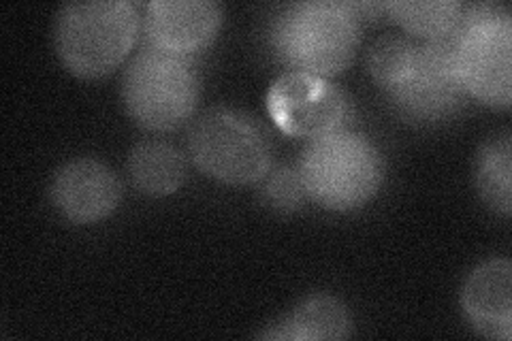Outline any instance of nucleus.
Wrapping results in <instances>:
<instances>
[{
  "label": "nucleus",
  "mask_w": 512,
  "mask_h": 341,
  "mask_svg": "<svg viewBox=\"0 0 512 341\" xmlns=\"http://www.w3.org/2000/svg\"><path fill=\"white\" fill-rule=\"evenodd\" d=\"M276 56L295 71L340 75L355 60L361 22L355 3L308 0L288 5L271 28Z\"/></svg>",
  "instance_id": "nucleus-1"
},
{
  "label": "nucleus",
  "mask_w": 512,
  "mask_h": 341,
  "mask_svg": "<svg viewBox=\"0 0 512 341\" xmlns=\"http://www.w3.org/2000/svg\"><path fill=\"white\" fill-rule=\"evenodd\" d=\"M139 35V13L128 0H86L62 5L54 45L69 73L99 79L114 73Z\"/></svg>",
  "instance_id": "nucleus-2"
},
{
  "label": "nucleus",
  "mask_w": 512,
  "mask_h": 341,
  "mask_svg": "<svg viewBox=\"0 0 512 341\" xmlns=\"http://www.w3.org/2000/svg\"><path fill=\"white\" fill-rule=\"evenodd\" d=\"M453 67L461 88L487 107L512 103V18L498 3L463 5L451 35Z\"/></svg>",
  "instance_id": "nucleus-3"
},
{
  "label": "nucleus",
  "mask_w": 512,
  "mask_h": 341,
  "mask_svg": "<svg viewBox=\"0 0 512 341\" xmlns=\"http://www.w3.org/2000/svg\"><path fill=\"white\" fill-rule=\"evenodd\" d=\"M297 171L314 203L333 211H350L365 205L380 190L384 160L370 139L342 128L310 141Z\"/></svg>",
  "instance_id": "nucleus-4"
},
{
  "label": "nucleus",
  "mask_w": 512,
  "mask_h": 341,
  "mask_svg": "<svg viewBox=\"0 0 512 341\" xmlns=\"http://www.w3.org/2000/svg\"><path fill=\"white\" fill-rule=\"evenodd\" d=\"M124 107L141 128L165 133L192 118L199 103V77L188 58L146 47L124 71Z\"/></svg>",
  "instance_id": "nucleus-5"
},
{
  "label": "nucleus",
  "mask_w": 512,
  "mask_h": 341,
  "mask_svg": "<svg viewBox=\"0 0 512 341\" xmlns=\"http://www.w3.org/2000/svg\"><path fill=\"white\" fill-rule=\"evenodd\" d=\"M188 152L203 173L222 184H256L271 171V148L263 128L233 109H210L195 120Z\"/></svg>",
  "instance_id": "nucleus-6"
},
{
  "label": "nucleus",
  "mask_w": 512,
  "mask_h": 341,
  "mask_svg": "<svg viewBox=\"0 0 512 341\" xmlns=\"http://www.w3.org/2000/svg\"><path fill=\"white\" fill-rule=\"evenodd\" d=\"M267 111L284 135L314 141L342 131L350 105L327 77L288 71L269 88Z\"/></svg>",
  "instance_id": "nucleus-7"
},
{
  "label": "nucleus",
  "mask_w": 512,
  "mask_h": 341,
  "mask_svg": "<svg viewBox=\"0 0 512 341\" xmlns=\"http://www.w3.org/2000/svg\"><path fill=\"white\" fill-rule=\"evenodd\" d=\"M391 101L414 122H438L451 116L466 99L453 67L448 37L416 45L412 69L391 92Z\"/></svg>",
  "instance_id": "nucleus-8"
},
{
  "label": "nucleus",
  "mask_w": 512,
  "mask_h": 341,
  "mask_svg": "<svg viewBox=\"0 0 512 341\" xmlns=\"http://www.w3.org/2000/svg\"><path fill=\"white\" fill-rule=\"evenodd\" d=\"M222 26V7L214 0H152L146 7L150 47L188 58L210 47Z\"/></svg>",
  "instance_id": "nucleus-9"
},
{
  "label": "nucleus",
  "mask_w": 512,
  "mask_h": 341,
  "mask_svg": "<svg viewBox=\"0 0 512 341\" xmlns=\"http://www.w3.org/2000/svg\"><path fill=\"white\" fill-rule=\"evenodd\" d=\"M52 201L69 222L94 224L118 209L122 184L101 160L77 158L58 169L52 182Z\"/></svg>",
  "instance_id": "nucleus-10"
},
{
  "label": "nucleus",
  "mask_w": 512,
  "mask_h": 341,
  "mask_svg": "<svg viewBox=\"0 0 512 341\" xmlns=\"http://www.w3.org/2000/svg\"><path fill=\"white\" fill-rule=\"evenodd\" d=\"M461 305L472 327L487 339L512 337V265L495 258L470 273L463 284Z\"/></svg>",
  "instance_id": "nucleus-11"
},
{
  "label": "nucleus",
  "mask_w": 512,
  "mask_h": 341,
  "mask_svg": "<svg viewBox=\"0 0 512 341\" xmlns=\"http://www.w3.org/2000/svg\"><path fill=\"white\" fill-rule=\"evenodd\" d=\"M350 333L352 320L346 305L340 299L318 292L303 299L259 337L274 341H333L348 339Z\"/></svg>",
  "instance_id": "nucleus-12"
},
{
  "label": "nucleus",
  "mask_w": 512,
  "mask_h": 341,
  "mask_svg": "<svg viewBox=\"0 0 512 341\" xmlns=\"http://www.w3.org/2000/svg\"><path fill=\"white\" fill-rule=\"evenodd\" d=\"M128 175L143 194L169 197L186 180V160L169 143L143 141L128 156Z\"/></svg>",
  "instance_id": "nucleus-13"
},
{
  "label": "nucleus",
  "mask_w": 512,
  "mask_h": 341,
  "mask_svg": "<svg viewBox=\"0 0 512 341\" xmlns=\"http://www.w3.org/2000/svg\"><path fill=\"white\" fill-rule=\"evenodd\" d=\"M476 190L493 211L510 216L512 209V148L510 135L489 139L478 150L474 167Z\"/></svg>",
  "instance_id": "nucleus-14"
},
{
  "label": "nucleus",
  "mask_w": 512,
  "mask_h": 341,
  "mask_svg": "<svg viewBox=\"0 0 512 341\" xmlns=\"http://www.w3.org/2000/svg\"><path fill=\"white\" fill-rule=\"evenodd\" d=\"M382 5L393 22L425 41L451 35L463 9L457 0H393Z\"/></svg>",
  "instance_id": "nucleus-15"
},
{
  "label": "nucleus",
  "mask_w": 512,
  "mask_h": 341,
  "mask_svg": "<svg viewBox=\"0 0 512 341\" xmlns=\"http://www.w3.org/2000/svg\"><path fill=\"white\" fill-rule=\"evenodd\" d=\"M414 56L416 43L397 37H384L367 54V69H370V75L384 92H391L410 73Z\"/></svg>",
  "instance_id": "nucleus-16"
},
{
  "label": "nucleus",
  "mask_w": 512,
  "mask_h": 341,
  "mask_svg": "<svg viewBox=\"0 0 512 341\" xmlns=\"http://www.w3.org/2000/svg\"><path fill=\"white\" fill-rule=\"evenodd\" d=\"M263 180V203L278 211H295L301 207L303 199L308 197L306 190H303L299 171L295 169L280 167L276 171H269Z\"/></svg>",
  "instance_id": "nucleus-17"
}]
</instances>
